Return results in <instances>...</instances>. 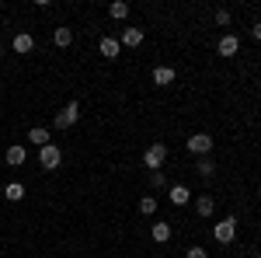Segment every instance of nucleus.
I'll use <instances>...</instances> for the list:
<instances>
[{
    "mask_svg": "<svg viewBox=\"0 0 261 258\" xmlns=\"http://www.w3.org/2000/svg\"><path fill=\"white\" fill-rule=\"evenodd\" d=\"M143 164H146L150 171H161L164 164H167V143H150L146 154H143Z\"/></svg>",
    "mask_w": 261,
    "mask_h": 258,
    "instance_id": "nucleus-1",
    "label": "nucleus"
},
{
    "mask_svg": "<svg viewBox=\"0 0 261 258\" xmlns=\"http://www.w3.org/2000/svg\"><path fill=\"white\" fill-rule=\"evenodd\" d=\"M108 18H112V21H125V18H129V4L112 0V4H108Z\"/></svg>",
    "mask_w": 261,
    "mask_h": 258,
    "instance_id": "nucleus-14",
    "label": "nucleus"
},
{
    "mask_svg": "<svg viewBox=\"0 0 261 258\" xmlns=\"http://www.w3.org/2000/svg\"><path fill=\"white\" fill-rule=\"evenodd\" d=\"M185 147H188L192 154H199V157H205V154L213 150V136H209V133H192V136L185 139Z\"/></svg>",
    "mask_w": 261,
    "mask_h": 258,
    "instance_id": "nucleus-4",
    "label": "nucleus"
},
{
    "mask_svg": "<svg viewBox=\"0 0 261 258\" xmlns=\"http://www.w3.org/2000/svg\"><path fill=\"white\" fill-rule=\"evenodd\" d=\"M153 84L157 87H171L174 84V66H153Z\"/></svg>",
    "mask_w": 261,
    "mask_h": 258,
    "instance_id": "nucleus-7",
    "label": "nucleus"
},
{
    "mask_svg": "<svg viewBox=\"0 0 261 258\" xmlns=\"http://www.w3.org/2000/svg\"><path fill=\"white\" fill-rule=\"evenodd\" d=\"M77 122H81V105H77V101H70L60 115H56L53 126H56V129H70V126H77Z\"/></svg>",
    "mask_w": 261,
    "mask_h": 258,
    "instance_id": "nucleus-3",
    "label": "nucleus"
},
{
    "mask_svg": "<svg viewBox=\"0 0 261 258\" xmlns=\"http://www.w3.org/2000/svg\"><path fill=\"white\" fill-rule=\"evenodd\" d=\"M216 49H220V56H237V49H241V39H237V35H223Z\"/></svg>",
    "mask_w": 261,
    "mask_h": 258,
    "instance_id": "nucleus-9",
    "label": "nucleus"
},
{
    "mask_svg": "<svg viewBox=\"0 0 261 258\" xmlns=\"http://www.w3.org/2000/svg\"><path fill=\"white\" fill-rule=\"evenodd\" d=\"M150 238L157 241V244H167V241H171V223H153Z\"/></svg>",
    "mask_w": 261,
    "mask_h": 258,
    "instance_id": "nucleus-16",
    "label": "nucleus"
},
{
    "mask_svg": "<svg viewBox=\"0 0 261 258\" xmlns=\"http://www.w3.org/2000/svg\"><path fill=\"white\" fill-rule=\"evenodd\" d=\"M150 185H153V189H164V185H167L164 171H150Z\"/></svg>",
    "mask_w": 261,
    "mask_h": 258,
    "instance_id": "nucleus-22",
    "label": "nucleus"
},
{
    "mask_svg": "<svg viewBox=\"0 0 261 258\" xmlns=\"http://www.w3.org/2000/svg\"><path fill=\"white\" fill-rule=\"evenodd\" d=\"M140 213L143 217H153V213H157V199L153 196H140Z\"/></svg>",
    "mask_w": 261,
    "mask_h": 258,
    "instance_id": "nucleus-19",
    "label": "nucleus"
},
{
    "mask_svg": "<svg viewBox=\"0 0 261 258\" xmlns=\"http://www.w3.org/2000/svg\"><path fill=\"white\" fill-rule=\"evenodd\" d=\"M4 196L11 199V202H21V199H24V185H21V181H11V185L4 189Z\"/></svg>",
    "mask_w": 261,
    "mask_h": 258,
    "instance_id": "nucleus-18",
    "label": "nucleus"
},
{
    "mask_svg": "<svg viewBox=\"0 0 261 258\" xmlns=\"http://www.w3.org/2000/svg\"><path fill=\"white\" fill-rule=\"evenodd\" d=\"M167 196H171V202H174V206H188L192 192H188V185H171V189H167Z\"/></svg>",
    "mask_w": 261,
    "mask_h": 258,
    "instance_id": "nucleus-10",
    "label": "nucleus"
},
{
    "mask_svg": "<svg viewBox=\"0 0 261 258\" xmlns=\"http://www.w3.org/2000/svg\"><path fill=\"white\" fill-rule=\"evenodd\" d=\"M60 160H63V150L56 147V143H45V147L39 150V164L45 168V171H56V168H60Z\"/></svg>",
    "mask_w": 261,
    "mask_h": 258,
    "instance_id": "nucleus-2",
    "label": "nucleus"
},
{
    "mask_svg": "<svg viewBox=\"0 0 261 258\" xmlns=\"http://www.w3.org/2000/svg\"><path fill=\"white\" fill-rule=\"evenodd\" d=\"M251 35H254V39H261V21L254 25V28H251Z\"/></svg>",
    "mask_w": 261,
    "mask_h": 258,
    "instance_id": "nucleus-24",
    "label": "nucleus"
},
{
    "mask_svg": "<svg viewBox=\"0 0 261 258\" xmlns=\"http://www.w3.org/2000/svg\"><path fill=\"white\" fill-rule=\"evenodd\" d=\"M230 21H233V14H230L226 7H220V11H216V25H220V28H226Z\"/></svg>",
    "mask_w": 261,
    "mask_h": 258,
    "instance_id": "nucleus-21",
    "label": "nucleus"
},
{
    "mask_svg": "<svg viewBox=\"0 0 261 258\" xmlns=\"http://www.w3.org/2000/svg\"><path fill=\"white\" fill-rule=\"evenodd\" d=\"M251 258H261V255H251Z\"/></svg>",
    "mask_w": 261,
    "mask_h": 258,
    "instance_id": "nucleus-25",
    "label": "nucleus"
},
{
    "mask_svg": "<svg viewBox=\"0 0 261 258\" xmlns=\"http://www.w3.org/2000/svg\"><path fill=\"white\" fill-rule=\"evenodd\" d=\"M185 258H205V251H202L199 244H195V248H188V251H185Z\"/></svg>",
    "mask_w": 261,
    "mask_h": 258,
    "instance_id": "nucleus-23",
    "label": "nucleus"
},
{
    "mask_svg": "<svg viewBox=\"0 0 261 258\" xmlns=\"http://www.w3.org/2000/svg\"><path fill=\"white\" fill-rule=\"evenodd\" d=\"M24 160H28V150H24V147H18V143L7 147V164H11V168H21Z\"/></svg>",
    "mask_w": 261,
    "mask_h": 258,
    "instance_id": "nucleus-11",
    "label": "nucleus"
},
{
    "mask_svg": "<svg viewBox=\"0 0 261 258\" xmlns=\"http://www.w3.org/2000/svg\"><path fill=\"white\" fill-rule=\"evenodd\" d=\"M49 136H53V133H49L45 126H32V129H28V143H35L39 150H42V147H45V143H53V139H49Z\"/></svg>",
    "mask_w": 261,
    "mask_h": 258,
    "instance_id": "nucleus-8",
    "label": "nucleus"
},
{
    "mask_svg": "<svg viewBox=\"0 0 261 258\" xmlns=\"http://www.w3.org/2000/svg\"><path fill=\"white\" fill-rule=\"evenodd\" d=\"M199 175H202V178H213V175H216V164H213L209 157H202L199 160Z\"/></svg>",
    "mask_w": 261,
    "mask_h": 258,
    "instance_id": "nucleus-20",
    "label": "nucleus"
},
{
    "mask_svg": "<svg viewBox=\"0 0 261 258\" xmlns=\"http://www.w3.org/2000/svg\"><path fill=\"white\" fill-rule=\"evenodd\" d=\"M213 238L220 241V244H230V241L237 238V220H233V217H226L223 223H216V227H213Z\"/></svg>",
    "mask_w": 261,
    "mask_h": 258,
    "instance_id": "nucleus-5",
    "label": "nucleus"
},
{
    "mask_svg": "<svg viewBox=\"0 0 261 258\" xmlns=\"http://www.w3.org/2000/svg\"><path fill=\"white\" fill-rule=\"evenodd\" d=\"M11 45H14V53H18V56H28V53H32V49H35V39H32V35H28V32H18V35H14V42H11Z\"/></svg>",
    "mask_w": 261,
    "mask_h": 258,
    "instance_id": "nucleus-6",
    "label": "nucleus"
},
{
    "mask_svg": "<svg viewBox=\"0 0 261 258\" xmlns=\"http://www.w3.org/2000/svg\"><path fill=\"white\" fill-rule=\"evenodd\" d=\"M143 42V28H122V39H119V45H140Z\"/></svg>",
    "mask_w": 261,
    "mask_h": 258,
    "instance_id": "nucleus-12",
    "label": "nucleus"
},
{
    "mask_svg": "<svg viewBox=\"0 0 261 258\" xmlns=\"http://www.w3.org/2000/svg\"><path fill=\"white\" fill-rule=\"evenodd\" d=\"M119 39H112V35H105L101 39V56H108V60H119Z\"/></svg>",
    "mask_w": 261,
    "mask_h": 258,
    "instance_id": "nucleus-13",
    "label": "nucleus"
},
{
    "mask_svg": "<svg viewBox=\"0 0 261 258\" xmlns=\"http://www.w3.org/2000/svg\"><path fill=\"white\" fill-rule=\"evenodd\" d=\"M213 209H216V199L213 196H199L195 199V213H199V217H213Z\"/></svg>",
    "mask_w": 261,
    "mask_h": 258,
    "instance_id": "nucleus-15",
    "label": "nucleus"
},
{
    "mask_svg": "<svg viewBox=\"0 0 261 258\" xmlns=\"http://www.w3.org/2000/svg\"><path fill=\"white\" fill-rule=\"evenodd\" d=\"M53 42H56L60 49H70V45H73V32H70V28H56V32H53Z\"/></svg>",
    "mask_w": 261,
    "mask_h": 258,
    "instance_id": "nucleus-17",
    "label": "nucleus"
}]
</instances>
